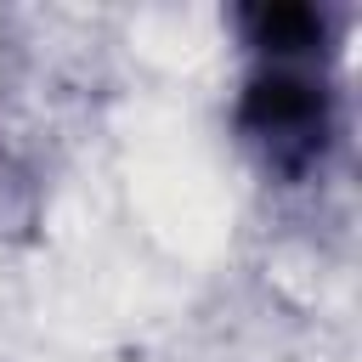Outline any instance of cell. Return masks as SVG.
<instances>
[{"mask_svg":"<svg viewBox=\"0 0 362 362\" xmlns=\"http://www.w3.org/2000/svg\"><path fill=\"white\" fill-rule=\"evenodd\" d=\"M238 34L260 62H311L317 51H328L334 17L322 6L272 0V6H243L238 11Z\"/></svg>","mask_w":362,"mask_h":362,"instance_id":"7a4b0ae2","label":"cell"},{"mask_svg":"<svg viewBox=\"0 0 362 362\" xmlns=\"http://www.w3.org/2000/svg\"><path fill=\"white\" fill-rule=\"evenodd\" d=\"M238 136L277 181H305L334 147V90L305 62H260L238 90Z\"/></svg>","mask_w":362,"mask_h":362,"instance_id":"6da1fadb","label":"cell"}]
</instances>
